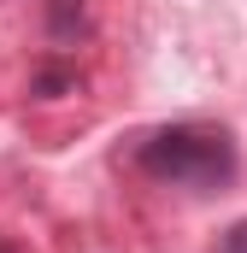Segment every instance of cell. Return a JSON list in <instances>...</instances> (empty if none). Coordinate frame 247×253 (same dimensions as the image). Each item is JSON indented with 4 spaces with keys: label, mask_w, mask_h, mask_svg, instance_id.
Here are the masks:
<instances>
[{
    "label": "cell",
    "mask_w": 247,
    "mask_h": 253,
    "mask_svg": "<svg viewBox=\"0 0 247 253\" xmlns=\"http://www.w3.org/2000/svg\"><path fill=\"white\" fill-rule=\"evenodd\" d=\"M141 171L188 194H212L236 177V141L206 124H171L141 141Z\"/></svg>",
    "instance_id": "6da1fadb"
},
{
    "label": "cell",
    "mask_w": 247,
    "mask_h": 253,
    "mask_svg": "<svg viewBox=\"0 0 247 253\" xmlns=\"http://www.w3.org/2000/svg\"><path fill=\"white\" fill-rule=\"evenodd\" d=\"M224 253H247V218H236V224L224 230Z\"/></svg>",
    "instance_id": "7a4b0ae2"
}]
</instances>
